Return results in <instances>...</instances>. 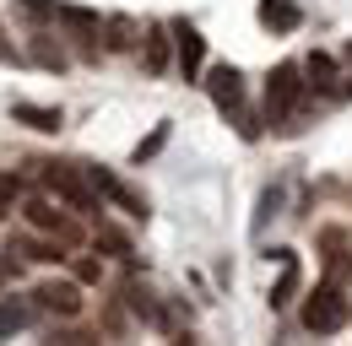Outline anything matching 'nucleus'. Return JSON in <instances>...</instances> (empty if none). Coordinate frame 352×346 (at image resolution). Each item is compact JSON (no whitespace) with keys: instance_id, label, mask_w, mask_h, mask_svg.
<instances>
[{"instance_id":"nucleus-12","label":"nucleus","mask_w":352,"mask_h":346,"mask_svg":"<svg viewBox=\"0 0 352 346\" xmlns=\"http://www.w3.org/2000/svg\"><path fill=\"white\" fill-rule=\"evenodd\" d=\"M22 125H33V130H60V108H33V103H16L11 108Z\"/></svg>"},{"instance_id":"nucleus-17","label":"nucleus","mask_w":352,"mask_h":346,"mask_svg":"<svg viewBox=\"0 0 352 346\" xmlns=\"http://www.w3.org/2000/svg\"><path fill=\"white\" fill-rule=\"evenodd\" d=\"M98 238H103V244H109V249H114V255H125V260H135V255H131V238H125V233H120V227H98Z\"/></svg>"},{"instance_id":"nucleus-21","label":"nucleus","mask_w":352,"mask_h":346,"mask_svg":"<svg viewBox=\"0 0 352 346\" xmlns=\"http://www.w3.org/2000/svg\"><path fill=\"white\" fill-rule=\"evenodd\" d=\"M347 60H352V49H347ZM342 92H347V97H352V76H347V82H342Z\"/></svg>"},{"instance_id":"nucleus-18","label":"nucleus","mask_w":352,"mask_h":346,"mask_svg":"<svg viewBox=\"0 0 352 346\" xmlns=\"http://www.w3.org/2000/svg\"><path fill=\"white\" fill-rule=\"evenodd\" d=\"M16 5H22V11H28V16H33V22H49V16H54V11H60V5H54V0H16Z\"/></svg>"},{"instance_id":"nucleus-13","label":"nucleus","mask_w":352,"mask_h":346,"mask_svg":"<svg viewBox=\"0 0 352 346\" xmlns=\"http://www.w3.org/2000/svg\"><path fill=\"white\" fill-rule=\"evenodd\" d=\"M103 33H109V38H103L109 49H131V43H135V22H131V16H109Z\"/></svg>"},{"instance_id":"nucleus-1","label":"nucleus","mask_w":352,"mask_h":346,"mask_svg":"<svg viewBox=\"0 0 352 346\" xmlns=\"http://www.w3.org/2000/svg\"><path fill=\"white\" fill-rule=\"evenodd\" d=\"M206 92H212V103H217L222 114H233V125H239V135H244V141H255V135H261V125L244 114V76H239L233 65H212Z\"/></svg>"},{"instance_id":"nucleus-16","label":"nucleus","mask_w":352,"mask_h":346,"mask_svg":"<svg viewBox=\"0 0 352 346\" xmlns=\"http://www.w3.org/2000/svg\"><path fill=\"white\" fill-rule=\"evenodd\" d=\"M16 195H22V178H16V173H0V216L11 211V200H16Z\"/></svg>"},{"instance_id":"nucleus-9","label":"nucleus","mask_w":352,"mask_h":346,"mask_svg":"<svg viewBox=\"0 0 352 346\" xmlns=\"http://www.w3.org/2000/svg\"><path fill=\"white\" fill-rule=\"evenodd\" d=\"M28 222H33V227H44V233H60V238H71V222L54 211V206H44V200H33V206H28Z\"/></svg>"},{"instance_id":"nucleus-22","label":"nucleus","mask_w":352,"mask_h":346,"mask_svg":"<svg viewBox=\"0 0 352 346\" xmlns=\"http://www.w3.org/2000/svg\"><path fill=\"white\" fill-rule=\"evenodd\" d=\"M0 281H6V265H0Z\"/></svg>"},{"instance_id":"nucleus-14","label":"nucleus","mask_w":352,"mask_h":346,"mask_svg":"<svg viewBox=\"0 0 352 346\" xmlns=\"http://www.w3.org/2000/svg\"><path fill=\"white\" fill-rule=\"evenodd\" d=\"M309 82L320 86V92H331V86H336V65H331V54H309Z\"/></svg>"},{"instance_id":"nucleus-6","label":"nucleus","mask_w":352,"mask_h":346,"mask_svg":"<svg viewBox=\"0 0 352 346\" xmlns=\"http://www.w3.org/2000/svg\"><path fill=\"white\" fill-rule=\"evenodd\" d=\"M33 298H38V308H49V314H76V308H82V292H76L71 281H44Z\"/></svg>"},{"instance_id":"nucleus-7","label":"nucleus","mask_w":352,"mask_h":346,"mask_svg":"<svg viewBox=\"0 0 352 346\" xmlns=\"http://www.w3.org/2000/svg\"><path fill=\"white\" fill-rule=\"evenodd\" d=\"M276 265H282V276H276V287H271V308H287L293 292H298V255L276 249Z\"/></svg>"},{"instance_id":"nucleus-15","label":"nucleus","mask_w":352,"mask_h":346,"mask_svg":"<svg viewBox=\"0 0 352 346\" xmlns=\"http://www.w3.org/2000/svg\"><path fill=\"white\" fill-rule=\"evenodd\" d=\"M163 65H168V38H163V27H152V33H146V71L157 76Z\"/></svg>"},{"instance_id":"nucleus-20","label":"nucleus","mask_w":352,"mask_h":346,"mask_svg":"<svg viewBox=\"0 0 352 346\" xmlns=\"http://www.w3.org/2000/svg\"><path fill=\"white\" fill-rule=\"evenodd\" d=\"M33 60H38V65H54V71L65 65V54H60V49H49V43H38V49H33Z\"/></svg>"},{"instance_id":"nucleus-19","label":"nucleus","mask_w":352,"mask_h":346,"mask_svg":"<svg viewBox=\"0 0 352 346\" xmlns=\"http://www.w3.org/2000/svg\"><path fill=\"white\" fill-rule=\"evenodd\" d=\"M163 141H168V125H157L152 135H146V141H141V146H135V163H141V157H152V152H157Z\"/></svg>"},{"instance_id":"nucleus-5","label":"nucleus","mask_w":352,"mask_h":346,"mask_svg":"<svg viewBox=\"0 0 352 346\" xmlns=\"http://www.w3.org/2000/svg\"><path fill=\"white\" fill-rule=\"evenodd\" d=\"M174 54H179V71L184 82H201V60H206V38L190 27V22H174Z\"/></svg>"},{"instance_id":"nucleus-3","label":"nucleus","mask_w":352,"mask_h":346,"mask_svg":"<svg viewBox=\"0 0 352 346\" xmlns=\"http://www.w3.org/2000/svg\"><path fill=\"white\" fill-rule=\"evenodd\" d=\"M87 168H71V163H44V184L65 200V206H76V211H98V189H92V178H82Z\"/></svg>"},{"instance_id":"nucleus-8","label":"nucleus","mask_w":352,"mask_h":346,"mask_svg":"<svg viewBox=\"0 0 352 346\" xmlns=\"http://www.w3.org/2000/svg\"><path fill=\"white\" fill-rule=\"evenodd\" d=\"M325 249H331V260H325V281H336V287H342V281L352 276V260H347V249H342V233H331V238H325Z\"/></svg>"},{"instance_id":"nucleus-4","label":"nucleus","mask_w":352,"mask_h":346,"mask_svg":"<svg viewBox=\"0 0 352 346\" xmlns=\"http://www.w3.org/2000/svg\"><path fill=\"white\" fill-rule=\"evenodd\" d=\"M304 325L309 330H320V336H331V330H342L347 325V298H342V287L336 281H320L304 303Z\"/></svg>"},{"instance_id":"nucleus-2","label":"nucleus","mask_w":352,"mask_h":346,"mask_svg":"<svg viewBox=\"0 0 352 346\" xmlns=\"http://www.w3.org/2000/svg\"><path fill=\"white\" fill-rule=\"evenodd\" d=\"M298 97H304V82H298V65H276V71L265 76V119L287 130L293 108H298Z\"/></svg>"},{"instance_id":"nucleus-11","label":"nucleus","mask_w":352,"mask_h":346,"mask_svg":"<svg viewBox=\"0 0 352 346\" xmlns=\"http://www.w3.org/2000/svg\"><path fill=\"white\" fill-rule=\"evenodd\" d=\"M28 319H33V303H22V298L0 303V336H16V330H22Z\"/></svg>"},{"instance_id":"nucleus-10","label":"nucleus","mask_w":352,"mask_h":346,"mask_svg":"<svg viewBox=\"0 0 352 346\" xmlns=\"http://www.w3.org/2000/svg\"><path fill=\"white\" fill-rule=\"evenodd\" d=\"M261 22H265V27H276V33H287V27H298V5H287V0H265Z\"/></svg>"}]
</instances>
